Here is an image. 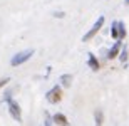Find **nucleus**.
I'll use <instances>...</instances> for the list:
<instances>
[{
  "label": "nucleus",
  "mask_w": 129,
  "mask_h": 126,
  "mask_svg": "<svg viewBox=\"0 0 129 126\" xmlns=\"http://www.w3.org/2000/svg\"><path fill=\"white\" fill-rule=\"evenodd\" d=\"M62 96H64V91H62V86H54L50 91L45 94V99H47L50 104H57V103L62 101Z\"/></svg>",
  "instance_id": "obj_4"
},
{
  "label": "nucleus",
  "mask_w": 129,
  "mask_h": 126,
  "mask_svg": "<svg viewBox=\"0 0 129 126\" xmlns=\"http://www.w3.org/2000/svg\"><path fill=\"white\" fill-rule=\"evenodd\" d=\"M34 49H25V51H19V52L15 54L14 57L10 59V66H14V67H17V66H22V64H25L27 61H29L30 57L34 56Z\"/></svg>",
  "instance_id": "obj_1"
},
{
  "label": "nucleus",
  "mask_w": 129,
  "mask_h": 126,
  "mask_svg": "<svg viewBox=\"0 0 129 126\" xmlns=\"http://www.w3.org/2000/svg\"><path fill=\"white\" fill-rule=\"evenodd\" d=\"M87 64H89V67H91L92 71H94V72H97V71L101 69V62H99V59H97L92 52L87 54Z\"/></svg>",
  "instance_id": "obj_7"
},
{
  "label": "nucleus",
  "mask_w": 129,
  "mask_h": 126,
  "mask_svg": "<svg viewBox=\"0 0 129 126\" xmlns=\"http://www.w3.org/2000/svg\"><path fill=\"white\" fill-rule=\"evenodd\" d=\"M126 5H129V0H126Z\"/></svg>",
  "instance_id": "obj_13"
},
{
  "label": "nucleus",
  "mask_w": 129,
  "mask_h": 126,
  "mask_svg": "<svg viewBox=\"0 0 129 126\" xmlns=\"http://www.w3.org/2000/svg\"><path fill=\"white\" fill-rule=\"evenodd\" d=\"M104 22H106V17H104V15H101L99 19H97L96 22H94V25L91 27V30L84 34V37H82V40H84V42H87V40H91L92 37H96V35L99 34V30L102 29V25H104Z\"/></svg>",
  "instance_id": "obj_3"
},
{
  "label": "nucleus",
  "mask_w": 129,
  "mask_h": 126,
  "mask_svg": "<svg viewBox=\"0 0 129 126\" xmlns=\"http://www.w3.org/2000/svg\"><path fill=\"white\" fill-rule=\"evenodd\" d=\"M121 49H122V40L117 39V40L114 42V45H112V47L107 51V59H116L117 56H119Z\"/></svg>",
  "instance_id": "obj_6"
},
{
  "label": "nucleus",
  "mask_w": 129,
  "mask_h": 126,
  "mask_svg": "<svg viewBox=\"0 0 129 126\" xmlns=\"http://www.w3.org/2000/svg\"><path fill=\"white\" fill-rule=\"evenodd\" d=\"M94 118H96V124L94 126H102V123H104V113L101 111V109H96L94 111Z\"/></svg>",
  "instance_id": "obj_10"
},
{
  "label": "nucleus",
  "mask_w": 129,
  "mask_h": 126,
  "mask_svg": "<svg viewBox=\"0 0 129 126\" xmlns=\"http://www.w3.org/2000/svg\"><path fill=\"white\" fill-rule=\"evenodd\" d=\"M9 81H10L9 78H2V79H0V89L7 86V84H9Z\"/></svg>",
  "instance_id": "obj_12"
},
{
  "label": "nucleus",
  "mask_w": 129,
  "mask_h": 126,
  "mask_svg": "<svg viewBox=\"0 0 129 126\" xmlns=\"http://www.w3.org/2000/svg\"><path fill=\"white\" fill-rule=\"evenodd\" d=\"M52 121L55 126H69V119L66 118V114H62V113H55L52 118Z\"/></svg>",
  "instance_id": "obj_8"
},
{
  "label": "nucleus",
  "mask_w": 129,
  "mask_h": 126,
  "mask_svg": "<svg viewBox=\"0 0 129 126\" xmlns=\"http://www.w3.org/2000/svg\"><path fill=\"white\" fill-rule=\"evenodd\" d=\"M60 84H62V87H71L72 86V76L71 74H62L60 76Z\"/></svg>",
  "instance_id": "obj_9"
},
{
  "label": "nucleus",
  "mask_w": 129,
  "mask_h": 126,
  "mask_svg": "<svg viewBox=\"0 0 129 126\" xmlns=\"http://www.w3.org/2000/svg\"><path fill=\"white\" fill-rule=\"evenodd\" d=\"M126 34H127V30H126V25L122 20H114L111 24V37L114 40H117V39L122 40L126 37Z\"/></svg>",
  "instance_id": "obj_2"
},
{
  "label": "nucleus",
  "mask_w": 129,
  "mask_h": 126,
  "mask_svg": "<svg viewBox=\"0 0 129 126\" xmlns=\"http://www.w3.org/2000/svg\"><path fill=\"white\" fill-rule=\"evenodd\" d=\"M7 106H9V113H10V116L14 118L15 121H22V109H20V106H19V103L17 101H14L12 97L10 99H7Z\"/></svg>",
  "instance_id": "obj_5"
},
{
  "label": "nucleus",
  "mask_w": 129,
  "mask_h": 126,
  "mask_svg": "<svg viewBox=\"0 0 129 126\" xmlns=\"http://www.w3.org/2000/svg\"><path fill=\"white\" fill-rule=\"evenodd\" d=\"M119 57H121V62L126 64L127 62V57H129V54H127V49L122 45V49H121V52H119Z\"/></svg>",
  "instance_id": "obj_11"
}]
</instances>
